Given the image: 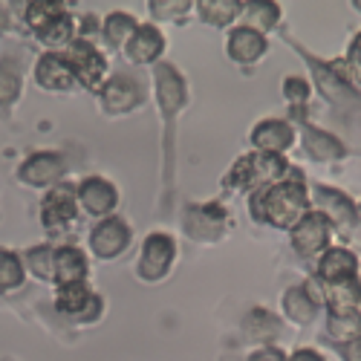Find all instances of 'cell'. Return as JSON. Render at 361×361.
Returning a JSON list of instances; mask_svg holds the SVG:
<instances>
[{"label": "cell", "mask_w": 361, "mask_h": 361, "mask_svg": "<svg viewBox=\"0 0 361 361\" xmlns=\"http://www.w3.org/2000/svg\"><path fill=\"white\" fill-rule=\"evenodd\" d=\"M154 84H157V102L162 113V197L165 208L173 197V159H176V118L188 104V90L185 78L179 75L173 64L159 61L154 67Z\"/></svg>", "instance_id": "cell-1"}, {"label": "cell", "mask_w": 361, "mask_h": 361, "mask_svg": "<svg viewBox=\"0 0 361 361\" xmlns=\"http://www.w3.org/2000/svg\"><path fill=\"white\" fill-rule=\"evenodd\" d=\"M249 212L257 223L292 231L300 223V217L310 212V194L304 185V176L295 173L292 168V173L281 179V183L255 191L249 197Z\"/></svg>", "instance_id": "cell-2"}, {"label": "cell", "mask_w": 361, "mask_h": 361, "mask_svg": "<svg viewBox=\"0 0 361 361\" xmlns=\"http://www.w3.org/2000/svg\"><path fill=\"white\" fill-rule=\"evenodd\" d=\"M292 173V165L283 159V157H272V154H246V157H240L226 179H223V188L226 191H237V194H255L260 188H269V185H275L281 183V179H286Z\"/></svg>", "instance_id": "cell-3"}, {"label": "cell", "mask_w": 361, "mask_h": 361, "mask_svg": "<svg viewBox=\"0 0 361 361\" xmlns=\"http://www.w3.org/2000/svg\"><path fill=\"white\" fill-rule=\"evenodd\" d=\"M295 44V41H292ZM298 47V44H295ZM300 49V47H298ZM300 55H304V61L310 64L312 70V78H315V87H318V93L333 104L336 110L341 107H361V93L355 90V84L350 81L347 70H344V61H333V64H324L318 61V58H312L310 52L300 49Z\"/></svg>", "instance_id": "cell-4"}, {"label": "cell", "mask_w": 361, "mask_h": 361, "mask_svg": "<svg viewBox=\"0 0 361 361\" xmlns=\"http://www.w3.org/2000/svg\"><path fill=\"white\" fill-rule=\"evenodd\" d=\"M64 58H67V64L73 67V75L81 87L87 90H96L104 84V75H107V61H104V55L96 49L93 41H87V38H75L67 49H64Z\"/></svg>", "instance_id": "cell-5"}, {"label": "cell", "mask_w": 361, "mask_h": 361, "mask_svg": "<svg viewBox=\"0 0 361 361\" xmlns=\"http://www.w3.org/2000/svg\"><path fill=\"white\" fill-rule=\"evenodd\" d=\"M102 298L90 289L87 283H70V286H58L55 292V310L64 318L75 324H93L102 318Z\"/></svg>", "instance_id": "cell-6"}, {"label": "cell", "mask_w": 361, "mask_h": 361, "mask_svg": "<svg viewBox=\"0 0 361 361\" xmlns=\"http://www.w3.org/2000/svg\"><path fill=\"white\" fill-rule=\"evenodd\" d=\"M173 257H176V246H173V237L162 234V231H154L147 234L145 246H142V255H139V266H136V275L147 283H157L162 281L171 266H173Z\"/></svg>", "instance_id": "cell-7"}, {"label": "cell", "mask_w": 361, "mask_h": 361, "mask_svg": "<svg viewBox=\"0 0 361 361\" xmlns=\"http://www.w3.org/2000/svg\"><path fill=\"white\" fill-rule=\"evenodd\" d=\"M99 99L110 116H125V113H133L145 102V90L133 75L116 73L104 78V84L99 87Z\"/></svg>", "instance_id": "cell-8"}, {"label": "cell", "mask_w": 361, "mask_h": 361, "mask_svg": "<svg viewBox=\"0 0 361 361\" xmlns=\"http://www.w3.org/2000/svg\"><path fill=\"white\" fill-rule=\"evenodd\" d=\"M78 217V200L73 185H52L41 200V223L49 234L67 231Z\"/></svg>", "instance_id": "cell-9"}, {"label": "cell", "mask_w": 361, "mask_h": 361, "mask_svg": "<svg viewBox=\"0 0 361 361\" xmlns=\"http://www.w3.org/2000/svg\"><path fill=\"white\" fill-rule=\"evenodd\" d=\"M228 226V212L220 202H205V205H188V212L183 217V231L191 240H200V243H212V240H220L223 231Z\"/></svg>", "instance_id": "cell-10"}, {"label": "cell", "mask_w": 361, "mask_h": 361, "mask_svg": "<svg viewBox=\"0 0 361 361\" xmlns=\"http://www.w3.org/2000/svg\"><path fill=\"white\" fill-rule=\"evenodd\" d=\"M315 202L321 208V214L329 220V226H333L347 243L350 237L355 234V226H358V214H355V205L347 194L336 191V188H326V185H315Z\"/></svg>", "instance_id": "cell-11"}, {"label": "cell", "mask_w": 361, "mask_h": 361, "mask_svg": "<svg viewBox=\"0 0 361 361\" xmlns=\"http://www.w3.org/2000/svg\"><path fill=\"white\" fill-rule=\"evenodd\" d=\"M67 173V157L58 150H38L18 168V179L29 188H49Z\"/></svg>", "instance_id": "cell-12"}, {"label": "cell", "mask_w": 361, "mask_h": 361, "mask_svg": "<svg viewBox=\"0 0 361 361\" xmlns=\"http://www.w3.org/2000/svg\"><path fill=\"white\" fill-rule=\"evenodd\" d=\"M130 226L122 217H104L90 231V252L99 260H113L130 246Z\"/></svg>", "instance_id": "cell-13"}, {"label": "cell", "mask_w": 361, "mask_h": 361, "mask_svg": "<svg viewBox=\"0 0 361 361\" xmlns=\"http://www.w3.org/2000/svg\"><path fill=\"white\" fill-rule=\"evenodd\" d=\"M292 234V249L300 257H310V255H321L326 252L329 243V234H333V226L321 212H307L300 217V223L289 231Z\"/></svg>", "instance_id": "cell-14"}, {"label": "cell", "mask_w": 361, "mask_h": 361, "mask_svg": "<svg viewBox=\"0 0 361 361\" xmlns=\"http://www.w3.org/2000/svg\"><path fill=\"white\" fill-rule=\"evenodd\" d=\"M304 107H292V116H295V122L300 125V136H304V147H307V154L318 162H336V159H344L347 157V147L333 136V133H326V130H318L315 125H310L307 118H304Z\"/></svg>", "instance_id": "cell-15"}, {"label": "cell", "mask_w": 361, "mask_h": 361, "mask_svg": "<svg viewBox=\"0 0 361 361\" xmlns=\"http://www.w3.org/2000/svg\"><path fill=\"white\" fill-rule=\"evenodd\" d=\"M75 200L87 214L93 217H110L118 202V191L104 176H87L84 183L75 188Z\"/></svg>", "instance_id": "cell-16"}, {"label": "cell", "mask_w": 361, "mask_h": 361, "mask_svg": "<svg viewBox=\"0 0 361 361\" xmlns=\"http://www.w3.org/2000/svg\"><path fill=\"white\" fill-rule=\"evenodd\" d=\"M35 81L41 90H49V93H67V90L78 84L64 52H44L35 64Z\"/></svg>", "instance_id": "cell-17"}, {"label": "cell", "mask_w": 361, "mask_h": 361, "mask_svg": "<svg viewBox=\"0 0 361 361\" xmlns=\"http://www.w3.org/2000/svg\"><path fill=\"white\" fill-rule=\"evenodd\" d=\"M249 139H252L257 154L283 157L286 150L292 147V142H295V130H292L289 122H283V118H263V122L255 125Z\"/></svg>", "instance_id": "cell-18"}, {"label": "cell", "mask_w": 361, "mask_h": 361, "mask_svg": "<svg viewBox=\"0 0 361 361\" xmlns=\"http://www.w3.org/2000/svg\"><path fill=\"white\" fill-rule=\"evenodd\" d=\"M162 52H165V38L150 23H142L133 32V38L125 44V58L133 64H159Z\"/></svg>", "instance_id": "cell-19"}, {"label": "cell", "mask_w": 361, "mask_h": 361, "mask_svg": "<svg viewBox=\"0 0 361 361\" xmlns=\"http://www.w3.org/2000/svg\"><path fill=\"white\" fill-rule=\"evenodd\" d=\"M226 52L237 64H255L266 55V35L255 32V29H249V26H237L228 32Z\"/></svg>", "instance_id": "cell-20"}, {"label": "cell", "mask_w": 361, "mask_h": 361, "mask_svg": "<svg viewBox=\"0 0 361 361\" xmlns=\"http://www.w3.org/2000/svg\"><path fill=\"white\" fill-rule=\"evenodd\" d=\"M318 281L321 283H338V281H350L355 278L358 272V260L350 249L344 246H336V249H326L321 252V260H318Z\"/></svg>", "instance_id": "cell-21"}, {"label": "cell", "mask_w": 361, "mask_h": 361, "mask_svg": "<svg viewBox=\"0 0 361 361\" xmlns=\"http://www.w3.org/2000/svg\"><path fill=\"white\" fill-rule=\"evenodd\" d=\"M87 278V257L78 246H61L55 249L52 260V283L55 286H70V283H84Z\"/></svg>", "instance_id": "cell-22"}, {"label": "cell", "mask_w": 361, "mask_h": 361, "mask_svg": "<svg viewBox=\"0 0 361 361\" xmlns=\"http://www.w3.org/2000/svg\"><path fill=\"white\" fill-rule=\"evenodd\" d=\"M20 90H23V67H20V58L6 55L0 61V110L9 113L15 107V102L20 99Z\"/></svg>", "instance_id": "cell-23"}, {"label": "cell", "mask_w": 361, "mask_h": 361, "mask_svg": "<svg viewBox=\"0 0 361 361\" xmlns=\"http://www.w3.org/2000/svg\"><path fill=\"white\" fill-rule=\"evenodd\" d=\"M283 312L292 324H310L318 315V300L312 298L310 286H289L283 292Z\"/></svg>", "instance_id": "cell-24"}, {"label": "cell", "mask_w": 361, "mask_h": 361, "mask_svg": "<svg viewBox=\"0 0 361 361\" xmlns=\"http://www.w3.org/2000/svg\"><path fill=\"white\" fill-rule=\"evenodd\" d=\"M35 38H38L44 47H49V52L67 49V47L75 41V20H73V15H70V12H61L58 18H52L47 26L38 29Z\"/></svg>", "instance_id": "cell-25"}, {"label": "cell", "mask_w": 361, "mask_h": 361, "mask_svg": "<svg viewBox=\"0 0 361 361\" xmlns=\"http://www.w3.org/2000/svg\"><path fill=\"white\" fill-rule=\"evenodd\" d=\"M324 298H326V310L329 312H347L358 310L361 304V281H338V283H324Z\"/></svg>", "instance_id": "cell-26"}, {"label": "cell", "mask_w": 361, "mask_h": 361, "mask_svg": "<svg viewBox=\"0 0 361 361\" xmlns=\"http://www.w3.org/2000/svg\"><path fill=\"white\" fill-rule=\"evenodd\" d=\"M243 333H246V338L260 341V344L269 347V341H272V338L281 333V321H278V315H272L269 310L255 307V310H249L246 318H243Z\"/></svg>", "instance_id": "cell-27"}, {"label": "cell", "mask_w": 361, "mask_h": 361, "mask_svg": "<svg viewBox=\"0 0 361 361\" xmlns=\"http://www.w3.org/2000/svg\"><path fill=\"white\" fill-rule=\"evenodd\" d=\"M326 336L336 344H350L361 336V312L347 310V312H329L326 315Z\"/></svg>", "instance_id": "cell-28"}, {"label": "cell", "mask_w": 361, "mask_h": 361, "mask_svg": "<svg viewBox=\"0 0 361 361\" xmlns=\"http://www.w3.org/2000/svg\"><path fill=\"white\" fill-rule=\"evenodd\" d=\"M197 12L205 23L212 26H228L234 18L243 15V4L240 0H200Z\"/></svg>", "instance_id": "cell-29"}, {"label": "cell", "mask_w": 361, "mask_h": 361, "mask_svg": "<svg viewBox=\"0 0 361 361\" xmlns=\"http://www.w3.org/2000/svg\"><path fill=\"white\" fill-rule=\"evenodd\" d=\"M136 29H139V23H136L133 15H128V12H113V15H107L102 32H104V41H107L113 49H125V44L133 38Z\"/></svg>", "instance_id": "cell-30"}, {"label": "cell", "mask_w": 361, "mask_h": 361, "mask_svg": "<svg viewBox=\"0 0 361 361\" xmlns=\"http://www.w3.org/2000/svg\"><path fill=\"white\" fill-rule=\"evenodd\" d=\"M243 18L249 29L263 35L281 20V6L278 4H243Z\"/></svg>", "instance_id": "cell-31"}, {"label": "cell", "mask_w": 361, "mask_h": 361, "mask_svg": "<svg viewBox=\"0 0 361 361\" xmlns=\"http://www.w3.org/2000/svg\"><path fill=\"white\" fill-rule=\"evenodd\" d=\"M23 260L12 249H0V292H15L23 283Z\"/></svg>", "instance_id": "cell-32"}, {"label": "cell", "mask_w": 361, "mask_h": 361, "mask_svg": "<svg viewBox=\"0 0 361 361\" xmlns=\"http://www.w3.org/2000/svg\"><path fill=\"white\" fill-rule=\"evenodd\" d=\"M61 12H67V4H47V0H32V4L23 6V23L38 32L41 26H47L52 18H58Z\"/></svg>", "instance_id": "cell-33"}, {"label": "cell", "mask_w": 361, "mask_h": 361, "mask_svg": "<svg viewBox=\"0 0 361 361\" xmlns=\"http://www.w3.org/2000/svg\"><path fill=\"white\" fill-rule=\"evenodd\" d=\"M52 260H55V249H52L49 243L32 246V249L26 252V257H23L26 269H29V272H32L38 281H52Z\"/></svg>", "instance_id": "cell-34"}, {"label": "cell", "mask_w": 361, "mask_h": 361, "mask_svg": "<svg viewBox=\"0 0 361 361\" xmlns=\"http://www.w3.org/2000/svg\"><path fill=\"white\" fill-rule=\"evenodd\" d=\"M147 9L157 20H179L194 9V4H188V0H168V4H162V0H150Z\"/></svg>", "instance_id": "cell-35"}, {"label": "cell", "mask_w": 361, "mask_h": 361, "mask_svg": "<svg viewBox=\"0 0 361 361\" xmlns=\"http://www.w3.org/2000/svg\"><path fill=\"white\" fill-rule=\"evenodd\" d=\"M281 90H283V99H286L292 107H304L307 99H310V84H307L304 78H298V75H289Z\"/></svg>", "instance_id": "cell-36"}, {"label": "cell", "mask_w": 361, "mask_h": 361, "mask_svg": "<svg viewBox=\"0 0 361 361\" xmlns=\"http://www.w3.org/2000/svg\"><path fill=\"white\" fill-rule=\"evenodd\" d=\"M344 70H347L350 81L361 84V32H358V35L353 38V44H350V52H347V58H344Z\"/></svg>", "instance_id": "cell-37"}, {"label": "cell", "mask_w": 361, "mask_h": 361, "mask_svg": "<svg viewBox=\"0 0 361 361\" xmlns=\"http://www.w3.org/2000/svg\"><path fill=\"white\" fill-rule=\"evenodd\" d=\"M249 361H286V353L278 347H260L249 355Z\"/></svg>", "instance_id": "cell-38"}, {"label": "cell", "mask_w": 361, "mask_h": 361, "mask_svg": "<svg viewBox=\"0 0 361 361\" xmlns=\"http://www.w3.org/2000/svg\"><path fill=\"white\" fill-rule=\"evenodd\" d=\"M336 347H338L344 361H361V336L355 341H350V344H336Z\"/></svg>", "instance_id": "cell-39"}, {"label": "cell", "mask_w": 361, "mask_h": 361, "mask_svg": "<svg viewBox=\"0 0 361 361\" xmlns=\"http://www.w3.org/2000/svg\"><path fill=\"white\" fill-rule=\"evenodd\" d=\"M286 361H324V358H321L315 350H304V347H300V350H295Z\"/></svg>", "instance_id": "cell-40"}, {"label": "cell", "mask_w": 361, "mask_h": 361, "mask_svg": "<svg viewBox=\"0 0 361 361\" xmlns=\"http://www.w3.org/2000/svg\"><path fill=\"white\" fill-rule=\"evenodd\" d=\"M6 23H9V12H6V6H4V4H0V32L6 29Z\"/></svg>", "instance_id": "cell-41"}, {"label": "cell", "mask_w": 361, "mask_h": 361, "mask_svg": "<svg viewBox=\"0 0 361 361\" xmlns=\"http://www.w3.org/2000/svg\"><path fill=\"white\" fill-rule=\"evenodd\" d=\"M355 6H358V9H361V0H355Z\"/></svg>", "instance_id": "cell-42"}, {"label": "cell", "mask_w": 361, "mask_h": 361, "mask_svg": "<svg viewBox=\"0 0 361 361\" xmlns=\"http://www.w3.org/2000/svg\"><path fill=\"white\" fill-rule=\"evenodd\" d=\"M358 217H361V205H358Z\"/></svg>", "instance_id": "cell-43"}]
</instances>
